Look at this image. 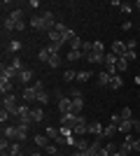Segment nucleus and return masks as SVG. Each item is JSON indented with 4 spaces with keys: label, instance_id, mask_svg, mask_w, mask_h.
I'll list each match as a JSON object with an SVG mask.
<instances>
[{
    "label": "nucleus",
    "instance_id": "27",
    "mask_svg": "<svg viewBox=\"0 0 140 156\" xmlns=\"http://www.w3.org/2000/svg\"><path fill=\"white\" fill-rule=\"evenodd\" d=\"M31 26H33L35 30H40V33H42V16H40V14H35L33 19H31Z\"/></svg>",
    "mask_w": 140,
    "mask_h": 156
},
{
    "label": "nucleus",
    "instance_id": "53",
    "mask_svg": "<svg viewBox=\"0 0 140 156\" xmlns=\"http://www.w3.org/2000/svg\"><path fill=\"white\" fill-rule=\"evenodd\" d=\"M133 121H135V119H133ZM135 130L140 133V121H135Z\"/></svg>",
    "mask_w": 140,
    "mask_h": 156
},
{
    "label": "nucleus",
    "instance_id": "8",
    "mask_svg": "<svg viewBox=\"0 0 140 156\" xmlns=\"http://www.w3.org/2000/svg\"><path fill=\"white\" fill-rule=\"evenodd\" d=\"M133 142H135V137H133V135H126L124 144L119 147V154H121V156H128L131 151H133Z\"/></svg>",
    "mask_w": 140,
    "mask_h": 156
},
{
    "label": "nucleus",
    "instance_id": "20",
    "mask_svg": "<svg viewBox=\"0 0 140 156\" xmlns=\"http://www.w3.org/2000/svg\"><path fill=\"white\" fill-rule=\"evenodd\" d=\"M38 58H40L42 63H49V58H52V51H49L47 47H42L40 51H38Z\"/></svg>",
    "mask_w": 140,
    "mask_h": 156
},
{
    "label": "nucleus",
    "instance_id": "3",
    "mask_svg": "<svg viewBox=\"0 0 140 156\" xmlns=\"http://www.w3.org/2000/svg\"><path fill=\"white\" fill-rule=\"evenodd\" d=\"M16 117L21 119V124H26V126H31V124H33V110H31V107H28L26 103H23V105H19V114H16Z\"/></svg>",
    "mask_w": 140,
    "mask_h": 156
},
{
    "label": "nucleus",
    "instance_id": "1",
    "mask_svg": "<svg viewBox=\"0 0 140 156\" xmlns=\"http://www.w3.org/2000/svg\"><path fill=\"white\" fill-rule=\"evenodd\" d=\"M2 110H7L12 117L19 114V103H16V96H14V93H7V96L2 98Z\"/></svg>",
    "mask_w": 140,
    "mask_h": 156
},
{
    "label": "nucleus",
    "instance_id": "22",
    "mask_svg": "<svg viewBox=\"0 0 140 156\" xmlns=\"http://www.w3.org/2000/svg\"><path fill=\"white\" fill-rule=\"evenodd\" d=\"M110 79H112V77H110L105 70L98 72V86H110Z\"/></svg>",
    "mask_w": 140,
    "mask_h": 156
},
{
    "label": "nucleus",
    "instance_id": "49",
    "mask_svg": "<svg viewBox=\"0 0 140 156\" xmlns=\"http://www.w3.org/2000/svg\"><path fill=\"white\" fill-rule=\"evenodd\" d=\"M82 93H80V89H70V98H80Z\"/></svg>",
    "mask_w": 140,
    "mask_h": 156
},
{
    "label": "nucleus",
    "instance_id": "9",
    "mask_svg": "<svg viewBox=\"0 0 140 156\" xmlns=\"http://www.w3.org/2000/svg\"><path fill=\"white\" fill-rule=\"evenodd\" d=\"M103 133H105V128H103V124H100V121H89V135L103 137Z\"/></svg>",
    "mask_w": 140,
    "mask_h": 156
},
{
    "label": "nucleus",
    "instance_id": "2",
    "mask_svg": "<svg viewBox=\"0 0 140 156\" xmlns=\"http://www.w3.org/2000/svg\"><path fill=\"white\" fill-rule=\"evenodd\" d=\"M56 23H59V21H56V16H54L52 12H42V33L49 35V33L56 28Z\"/></svg>",
    "mask_w": 140,
    "mask_h": 156
},
{
    "label": "nucleus",
    "instance_id": "33",
    "mask_svg": "<svg viewBox=\"0 0 140 156\" xmlns=\"http://www.w3.org/2000/svg\"><path fill=\"white\" fill-rule=\"evenodd\" d=\"M126 68H128V58H126V56H124V58H117V70L124 72Z\"/></svg>",
    "mask_w": 140,
    "mask_h": 156
},
{
    "label": "nucleus",
    "instance_id": "23",
    "mask_svg": "<svg viewBox=\"0 0 140 156\" xmlns=\"http://www.w3.org/2000/svg\"><path fill=\"white\" fill-rule=\"evenodd\" d=\"M45 135H47V137H52L54 142H56V140L61 137V130H59V128H52V126H49V128L45 130Z\"/></svg>",
    "mask_w": 140,
    "mask_h": 156
},
{
    "label": "nucleus",
    "instance_id": "48",
    "mask_svg": "<svg viewBox=\"0 0 140 156\" xmlns=\"http://www.w3.org/2000/svg\"><path fill=\"white\" fill-rule=\"evenodd\" d=\"M135 44H138L135 40H128V42H126V49H128V51H135Z\"/></svg>",
    "mask_w": 140,
    "mask_h": 156
},
{
    "label": "nucleus",
    "instance_id": "34",
    "mask_svg": "<svg viewBox=\"0 0 140 156\" xmlns=\"http://www.w3.org/2000/svg\"><path fill=\"white\" fill-rule=\"evenodd\" d=\"M119 117H121V119H133V112H131V107H121V110H119Z\"/></svg>",
    "mask_w": 140,
    "mask_h": 156
},
{
    "label": "nucleus",
    "instance_id": "52",
    "mask_svg": "<svg viewBox=\"0 0 140 156\" xmlns=\"http://www.w3.org/2000/svg\"><path fill=\"white\" fill-rule=\"evenodd\" d=\"M133 151H138V154H140V137H135V142H133Z\"/></svg>",
    "mask_w": 140,
    "mask_h": 156
},
{
    "label": "nucleus",
    "instance_id": "15",
    "mask_svg": "<svg viewBox=\"0 0 140 156\" xmlns=\"http://www.w3.org/2000/svg\"><path fill=\"white\" fill-rule=\"evenodd\" d=\"M133 126H135V121H133V119H124V121H121V124H119V133H124V135H128Z\"/></svg>",
    "mask_w": 140,
    "mask_h": 156
},
{
    "label": "nucleus",
    "instance_id": "5",
    "mask_svg": "<svg viewBox=\"0 0 140 156\" xmlns=\"http://www.w3.org/2000/svg\"><path fill=\"white\" fill-rule=\"evenodd\" d=\"M80 117L82 114H73V112H70V114H61V126L73 130L75 126H77V121H80Z\"/></svg>",
    "mask_w": 140,
    "mask_h": 156
},
{
    "label": "nucleus",
    "instance_id": "13",
    "mask_svg": "<svg viewBox=\"0 0 140 156\" xmlns=\"http://www.w3.org/2000/svg\"><path fill=\"white\" fill-rule=\"evenodd\" d=\"M26 137H28V126L19 121V126H16V142H26Z\"/></svg>",
    "mask_w": 140,
    "mask_h": 156
},
{
    "label": "nucleus",
    "instance_id": "21",
    "mask_svg": "<svg viewBox=\"0 0 140 156\" xmlns=\"http://www.w3.org/2000/svg\"><path fill=\"white\" fill-rule=\"evenodd\" d=\"M91 77H93L91 70H77V82H89Z\"/></svg>",
    "mask_w": 140,
    "mask_h": 156
},
{
    "label": "nucleus",
    "instance_id": "55",
    "mask_svg": "<svg viewBox=\"0 0 140 156\" xmlns=\"http://www.w3.org/2000/svg\"><path fill=\"white\" fill-rule=\"evenodd\" d=\"M28 156H40V154H38V151H33V154H28Z\"/></svg>",
    "mask_w": 140,
    "mask_h": 156
},
{
    "label": "nucleus",
    "instance_id": "32",
    "mask_svg": "<svg viewBox=\"0 0 140 156\" xmlns=\"http://www.w3.org/2000/svg\"><path fill=\"white\" fill-rule=\"evenodd\" d=\"M42 119H45V112H42V107H35V110H33V124H35V121H42Z\"/></svg>",
    "mask_w": 140,
    "mask_h": 156
},
{
    "label": "nucleus",
    "instance_id": "29",
    "mask_svg": "<svg viewBox=\"0 0 140 156\" xmlns=\"http://www.w3.org/2000/svg\"><path fill=\"white\" fill-rule=\"evenodd\" d=\"M35 103H40L42 107H45V105L49 103V93L47 91H38V100H35Z\"/></svg>",
    "mask_w": 140,
    "mask_h": 156
},
{
    "label": "nucleus",
    "instance_id": "36",
    "mask_svg": "<svg viewBox=\"0 0 140 156\" xmlns=\"http://www.w3.org/2000/svg\"><path fill=\"white\" fill-rule=\"evenodd\" d=\"M93 51L96 54H105V44H103L100 40H96V42H93Z\"/></svg>",
    "mask_w": 140,
    "mask_h": 156
},
{
    "label": "nucleus",
    "instance_id": "14",
    "mask_svg": "<svg viewBox=\"0 0 140 156\" xmlns=\"http://www.w3.org/2000/svg\"><path fill=\"white\" fill-rule=\"evenodd\" d=\"M12 89H14V82H12V79H5V77H0V91H2V96L12 93Z\"/></svg>",
    "mask_w": 140,
    "mask_h": 156
},
{
    "label": "nucleus",
    "instance_id": "10",
    "mask_svg": "<svg viewBox=\"0 0 140 156\" xmlns=\"http://www.w3.org/2000/svg\"><path fill=\"white\" fill-rule=\"evenodd\" d=\"M33 79V70L31 68H23V70H19V75H16V82H21V84H28Z\"/></svg>",
    "mask_w": 140,
    "mask_h": 156
},
{
    "label": "nucleus",
    "instance_id": "12",
    "mask_svg": "<svg viewBox=\"0 0 140 156\" xmlns=\"http://www.w3.org/2000/svg\"><path fill=\"white\" fill-rule=\"evenodd\" d=\"M31 100H38V89L35 86H26L23 89V103H31Z\"/></svg>",
    "mask_w": 140,
    "mask_h": 156
},
{
    "label": "nucleus",
    "instance_id": "46",
    "mask_svg": "<svg viewBox=\"0 0 140 156\" xmlns=\"http://www.w3.org/2000/svg\"><path fill=\"white\" fill-rule=\"evenodd\" d=\"M9 65H12L14 70H23V68H21V58H12V61H9Z\"/></svg>",
    "mask_w": 140,
    "mask_h": 156
},
{
    "label": "nucleus",
    "instance_id": "44",
    "mask_svg": "<svg viewBox=\"0 0 140 156\" xmlns=\"http://www.w3.org/2000/svg\"><path fill=\"white\" fill-rule=\"evenodd\" d=\"M47 49H49V51H52V54H59L61 44H56V42H49V44H47Z\"/></svg>",
    "mask_w": 140,
    "mask_h": 156
},
{
    "label": "nucleus",
    "instance_id": "37",
    "mask_svg": "<svg viewBox=\"0 0 140 156\" xmlns=\"http://www.w3.org/2000/svg\"><path fill=\"white\" fill-rule=\"evenodd\" d=\"M45 151H47L49 156H56V154H59V144H47Z\"/></svg>",
    "mask_w": 140,
    "mask_h": 156
},
{
    "label": "nucleus",
    "instance_id": "56",
    "mask_svg": "<svg viewBox=\"0 0 140 156\" xmlns=\"http://www.w3.org/2000/svg\"><path fill=\"white\" fill-rule=\"evenodd\" d=\"M135 82H138V86H140V77H135Z\"/></svg>",
    "mask_w": 140,
    "mask_h": 156
},
{
    "label": "nucleus",
    "instance_id": "24",
    "mask_svg": "<svg viewBox=\"0 0 140 156\" xmlns=\"http://www.w3.org/2000/svg\"><path fill=\"white\" fill-rule=\"evenodd\" d=\"M103 65H105V68H110V65H117V56H114L112 51H107V54H105V61H103Z\"/></svg>",
    "mask_w": 140,
    "mask_h": 156
},
{
    "label": "nucleus",
    "instance_id": "26",
    "mask_svg": "<svg viewBox=\"0 0 140 156\" xmlns=\"http://www.w3.org/2000/svg\"><path fill=\"white\" fill-rule=\"evenodd\" d=\"M2 137H7V140L14 137V140H16V126H7V128L2 130Z\"/></svg>",
    "mask_w": 140,
    "mask_h": 156
},
{
    "label": "nucleus",
    "instance_id": "57",
    "mask_svg": "<svg viewBox=\"0 0 140 156\" xmlns=\"http://www.w3.org/2000/svg\"><path fill=\"white\" fill-rule=\"evenodd\" d=\"M112 156H121V154H119V151H117V154H112Z\"/></svg>",
    "mask_w": 140,
    "mask_h": 156
},
{
    "label": "nucleus",
    "instance_id": "35",
    "mask_svg": "<svg viewBox=\"0 0 140 156\" xmlns=\"http://www.w3.org/2000/svg\"><path fill=\"white\" fill-rule=\"evenodd\" d=\"M61 65V56L59 54H52V58H49V68H59Z\"/></svg>",
    "mask_w": 140,
    "mask_h": 156
},
{
    "label": "nucleus",
    "instance_id": "47",
    "mask_svg": "<svg viewBox=\"0 0 140 156\" xmlns=\"http://www.w3.org/2000/svg\"><path fill=\"white\" fill-rule=\"evenodd\" d=\"M9 117H12V114H9L7 110H0V121H2V124H5V121H7Z\"/></svg>",
    "mask_w": 140,
    "mask_h": 156
},
{
    "label": "nucleus",
    "instance_id": "43",
    "mask_svg": "<svg viewBox=\"0 0 140 156\" xmlns=\"http://www.w3.org/2000/svg\"><path fill=\"white\" fill-rule=\"evenodd\" d=\"M105 149L110 151V156H112V154H117V151H119V147H117L114 142H107V144H105Z\"/></svg>",
    "mask_w": 140,
    "mask_h": 156
},
{
    "label": "nucleus",
    "instance_id": "25",
    "mask_svg": "<svg viewBox=\"0 0 140 156\" xmlns=\"http://www.w3.org/2000/svg\"><path fill=\"white\" fill-rule=\"evenodd\" d=\"M7 19H12L14 23H19V21H23V9H14V12L9 14V16H7Z\"/></svg>",
    "mask_w": 140,
    "mask_h": 156
},
{
    "label": "nucleus",
    "instance_id": "54",
    "mask_svg": "<svg viewBox=\"0 0 140 156\" xmlns=\"http://www.w3.org/2000/svg\"><path fill=\"white\" fill-rule=\"evenodd\" d=\"M135 9H140V0H138V2H135Z\"/></svg>",
    "mask_w": 140,
    "mask_h": 156
},
{
    "label": "nucleus",
    "instance_id": "31",
    "mask_svg": "<svg viewBox=\"0 0 140 156\" xmlns=\"http://www.w3.org/2000/svg\"><path fill=\"white\" fill-rule=\"evenodd\" d=\"M117 130H119V128H117V126H112V124L105 126V133H103V137H112V135H117Z\"/></svg>",
    "mask_w": 140,
    "mask_h": 156
},
{
    "label": "nucleus",
    "instance_id": "38",
    "mask_svg": "<svg viewBox=\"0 0 140 156\" xmlns=\"http://www.w3.org/2000/svg\"><path fill=\"white\" fill-rule=\"evenodd\" d=\"M121 121H124V119L119 117V112H117V114H112V117H110V124H112V126H117V128H119V124H121Z\"/></svg>",
    "mask_w": 140,
    "mask_h": 156
},
{
    "label": "nucleus",
    "instance_id": "42",
    "mask_svg": "<svg viewBox=\"0 0 140 156\" xmlns=\"http://www.w3.org/2000/svg\"><path fill=\"white\" fill-rule=\"evenodd\" d=\"M119 9H121L124 14H131V12H133V5H128V2H121V5H119Z\"/></svg>",
    "mask_w": 140,
    "mask_h": 156
},
{
    "label": "nucleus",
    "instance_id": "41",
    "mask_svg": "<svg viewBox=\"0 0 140 156\" xmlns=\"http://www.w3.org/2000/svg\"><path fill=\"white\" fill-rule=\"evenodd\" d=\"M9 147H12V144H9V140H7V137H2V140H0V151H9Z\"/></svg>",
    "mask_w": 140,
    "mask_h": 156
},
{
    "label": "nucleus",
    "instance_id": "18",
    "mask_svg": "<svg viewBox=\"0 0 140 156\" xmlns=\"http://www.w3.org/2000/svg\"><path fill=\"white\" fill-rule=\"evenodd\" d=\"M82 110H84V100H82V96L73 98V114H80Z\"/></svg>",
    "mask_w": 140,
    "mask_h": 156
},
{
    "label": "nucleus",
    "instance_id": "50",
    "mask_svg": "<svg viewBox=\"0 0 140 156\" xmlns=\"http://www.w3.org/2000/svg\"><path fill=\"white\" fill-rule=\"evenodd\" d=\"M16 26V30H26V21H19V23H14Z\"/></svg>",
    "mask_w": 140,
    "mask_h": 156
},
{
    "label": "nucleus",
    "instance_id": "39",
    "mask_svg": "<svg viewBox=\"0 0 140 156\" xmlns=\"http://www.w3.org/2000/svg\"><path fill=\"white\" fill-rule=\"evenodd\" d=\"M2 26H5L7 33H9V30H16V26H14V21H12V19H5V21H2Z\"/></svg>",
    "mask_w": 140,
    "mask_h": 156
},
{
    "label": "nucleus",
    "instance_id": "17",
    "mask_svg": "<svg viewBox=\"0 0 140 156\" xmlns=\"http://www.w3.org/2000/svg\"><path fill=\"white\" fill-rule=\"evenodd\" d=\"M84 58H87L89 63H103V61H105V54H96V51H91L89 56H84Z\"/></svg>",
    "mask_w": 140,
    "mask_h": 156
},
{
    "label": "nucleus",
    "instance_id": "45",
    "mask_svg": "<svg viewBox=\"0 0 140 156\" xmlns=\"http://www.w3.org/2000/svg\"><path fill=\"white\" fill-rule=\"evenodd\" d=\"M9 154H14V156H16V154H21V144H19V142H14L12 147H9Z\"/></svg>",
    "mask_w": 140,
    "mask_h": 156
},
{
    "label": "nucleus",
    "instance_id": "6",
    "mask_svg": "<svg viewBox=\"0 0 140 156\" xmlns=\"http://www.w3.org/2000/svg\"><path fill=\"white\" fill-rule=\"evenodd\" d=\"M59 112L61 114H70V112H73V98L59 96Z\"/></svg>",
    "mask_w": 140,
    "mask_h": 156
},
{
    "label": "nucleus",
    "instance_id": "51",
    "mask_svg": "<svg viewBox=\"0 0 140 156\" xmlns=\"http://www.w3.org/2000/svg\"><path fill=\"white\" fill-rule=\"evenodd\" d=\"M131 26H133L131 21H124V23H121V30H131Z\"/></svg>",
    "mask_w": 140,
    "mask_h": 156
},
{
    "label": "nucleus",
    "instance_id": "40",
    "mask_svg": "<svg viewBox=\"0 0 140 156\" xmlns=\"http://www.w3.org/2000/svg\"><path fill=\"white\" fill-rule=\"evenodd\" d=\"M63 79H66V82H70V79H77V72H75V70H66V72H63Z\"/></svg>",
    "mask_w": 140,
    "mask_h": 156
},
{
    "label": "nucleus",
    "instance_id": "28",
    "mask_svg": "<svg viewBox=\"0 0 140 156\" xmlns=\"http://www.w3.org/2000/svg\"><path fill=\"white\" fill-rule=\"evenodd\" d=\"M35 144H38V147H42V149H45L47 144H49V137H47V135H42V133H40V135H35Z\"/></svg>",
    "mask_w": 140,
    "mask_h": 156
},
{
    "label": "nucleus",
    "instance_id": "7",
    "mask_svg": "<svg viewBox=\"0 0 140 156\" xmlns=\"http://www.w3.org/2000/svg\"><path fill=\"white\" fill-rule=\"evenodd\" d=\"M110 51H112L114 56H117V58H124V56L128 54V49H126V42H119V40H117V42H112Z\"/></svg>",
    "mask_w": 140,
    "mask_h": 156
},
{
    "label": "nucleus",
    "instance_id": "19",
    "mask_svg": "<svg viewBox=\"0 0 140 156\" xmlns=\"http://www.w3.org/2000/svg\"><path fill=\"white\" fill-rule=\"evenodd\" d=\"M121 86H124V79H121L119 75H114V77L110 79V89H114V91H119Z\"/></svg>",
    "mask_w": 140,
    "mask_h": 156
},
{
    "label": "nucleus",
    "instance_id": "4",
    "mask_svg": "<svg viewBox=\"0 0 140 156\" xmlns=\"http://www.w3.org/2000/svg\"><path fill=\"white\" fill-rule=\"evenodd\" d=\"M73 135L75 137H82V135H89V119L87 117H80L77 126L73 128Z\"/></svg>",
    "mask_w": 140,
    "mask_h": 156
},
{
    "label": "nucleus",
    "instance_id": "16",
    "mask_svg": "<svg viewBox=\"0 0 140 156\" xmlns=\"http://www.w3.org/2000/svg\"><path fill=\"white\" fill-rule=\"evenodd\" d=\"M5 51H7V54L21 51V42H19V40H9V42H7V47H5Z\"/></svg>",
    "mask_w": 140,
    "mask_h": 156
},
{
    "label": "nucleus",
    "instance_id": "11",
    "mask_svg": "<svg viewBox=\"0 0 140 156\" xmlns=\"http://www.w3.org/2000/svg\"><path fill=\"white\" fill-rule=\"evenodd\" d=\"M89 144H91V142H89L87 137L82 135V137H75V144H73V147H75V151H87Z\"/></svg>",
    "mask_w": 140,
    "mask_h": 156
},
{
    "label": "nucleus",
    "instance_id": "30",
    "mask_svg": "<svg viewBox=\"0 0 140 156\" xmlns=\"http://www.w3.org/2000/svg\"><path fill=\"white\" fill-rule=\"evenodd\" d=\"M66 58H68V61H80V58H84V54H82V51H73V49H70Z\"/></svg>",
    "mask_w": 140,
    "mask_h": 156
}]
</instances>
